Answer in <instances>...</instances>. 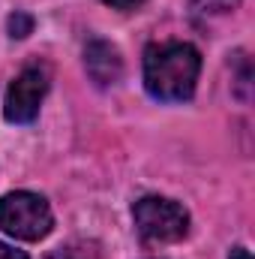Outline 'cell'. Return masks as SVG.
Masks as SVG:
<instances>
[{
	"instance_id": "6da1fadb",
	"label": "cell",
	"mask_w": 255,
	"mask_h": 259,
	"mask_svg": "<svg viewBox=\"0 0 255 259\" xmlns=\"http://www.w3.org/2000/svg\"><path fill=\"white\" fill-rule=\"evenodd\" d=\"M201 55L189 42H159L144 52V88L153 100L183 103L195 94Z\"/></svg>"
},
{
	"instance_id": "7a4b0ae2",
	"label": "cell",
	"mask_w": 255,
	"mask_h": 259,
	"mask_svg": "<svg viewBox=\"0 0 255 259\" xmlns=\"http://www.w3.org/2000/svg\"><path fill=\"white\" fill-rule=\"evenodd\" d=\"M54 217L42 196L15 190L0 199V229L21 241H39L51 232Z\"/></svg>"
},
{
	"instance_id": "3957f363",
	"label": "cell",
	"mask_w": 255,
	"mask_h": 259,
	"mask_svg": "<svg viewBox=\"0 0 255 259\" xmlns=\"http://www.w3.org/2000/svg\"><path fill=\"white\" fill-rule=\"evenodd\" d=\"M135 226L141 232L144 241L153 244H168V241H180L189 232V214L183 205H177L174 199L165 196H144L135 202L132 208Z\"/></svg>"
},
{
	"instance_id": "277c9868",
	"label": "cell",
	"mask_w": 255,
	"mask_h": 259,
	"mask_svg": "<svg viewBox=\"0 0 255 259\" xmlns=\"http://www.w3.org/2000/svg\"><path fill=\"white\" fill-rule=\"evenodd\" d=\"M48 94V72L42 66H24L9 91H6V103H3V115L12 124H30L39 115V106Z\"/></svg>"
},
{
	"instance_id": "5b68a950",
	"label": "cell",
	"mask_w": 255,
	"mask_h": 259,
	"mask_svg": "<svg viewBox=\"0 0 255 259\" xmlns=\"http://www.w3.org/2000/svg\"><path fill=\"white\" fill-rule=\"evenodd\" d=\"M84 66L90 72V78L96 84H117L120 75H123V61H120V52L105 42V39H90L87 49H84Z\"/></svg>"
},
{
	"instance_id": "8992f818",
	"label": "cell",
	"mask_w": 255,
	"mask_h": 259,
	"mask_svg": "<svg viewBox=\"0 0 255 259\" xmlns=\"http://www.w3.org/2000/svg\"><path fill=\"white\" fill-rule=\"evenodd\" d=\"M45 259H102V250L96 241H69L51 250Z\"/></svg>"
},
{
	"instance_id": "52a82bcc",
	"label": "cell",
	"mask_w": 255,
	"mask_h": 259,
	"mask_svg": "<svg viewBox=\"0 0 255 259\" xmlns=\"http://www.w3.org/2000/svg\"><path fill=\"white\" fill-rule=\"evenodd\" d=\"M237 6H240V0H192V9L198 15H222Z\"/></svg>"
},
{
	"instance_id": "ba28073f",
	"label": "cell",
	"mask_w": 255,
	"mask_h": 259,
	"mask_svg": "<svg viewBox=\"0 0 255 259\" xmlns=\"http://www.w3.org/2000/svg\"><path fill=\"white\" fill-rule=\"evenodd\" d=\"M30 30H33V18H30L27 12H15V15H9V33H12L15 39H24Z\"/></svg>"
},
{
	"instance_id": "9c48e42d",
	"label": "cell",
	"mask_w": 255,
	"mask_h": 259,
	"mask_svg": "<svg viewBox=\"0 0 255 259\" xmlns=\"http://www.w3.org/2000/svg\"><path fill=\"white\" fill-rule=\"evenodd\" d=\"M0 259H27V253L24 250H15V247H9V244L0 241Z\"/></svg>"
},
{
	"instance_id": "30bf717a",
	"label": "cell",
	"mask_w": 255,
	"mask_h": 259,
	"mask_svg": "<svg viewBox=\"0 0 255 259\" xmlns=\"http://www.w3.org/2000/svg\"><path fill=\"white\" fill-rule=\"evenodd\" d=\"M102 3H108V6H114V9H135V6H141L144 0H102Z\"/></svg>"
},
{
	"instance_id": "8fae6325",
	"label": "cell",
	"mask_w": 255,
	"mask_h": 259,
	"mask_svg": "<svg viewBox=\"0 0 255 259\" xmlns=\"http://www.w3.org/2000/svg\"><path fill=\"white\" fill-rule=\"evenodd\" d=\"M228 259H252V256H249V250H246V247H234Z\"/></svg>"
}]
</instances>
